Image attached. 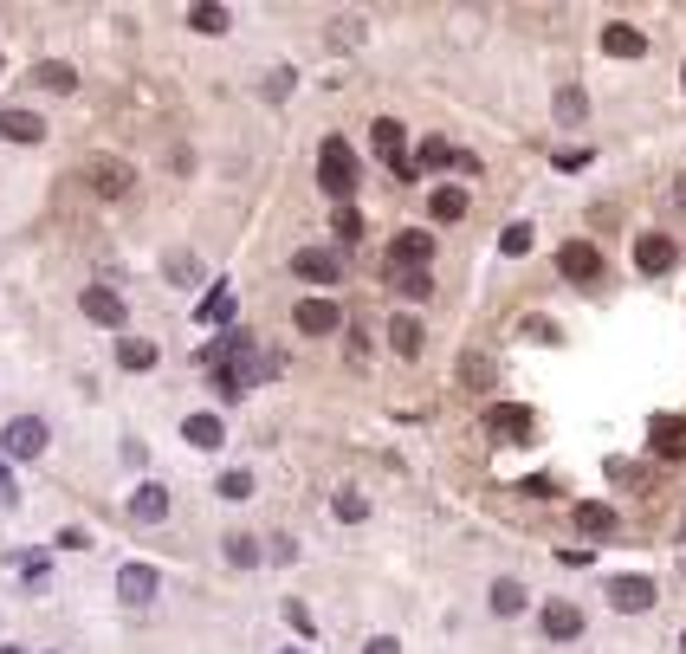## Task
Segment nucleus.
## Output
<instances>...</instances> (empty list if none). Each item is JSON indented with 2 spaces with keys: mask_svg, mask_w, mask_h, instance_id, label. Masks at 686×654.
<instances>
[{
  "mask_svg": "<svg viewBox=\"0 0 686 654\" xmlns=\"http://www.w3.org/2000/svg\"><path fill=\"white\" fill-rule=\"evenodd\" d=\"M318 182H324V195H337V201L356 195V149L343 143V136H324L318 143Z\"/></svg>",
  "mask_w": 686,
  "mask_h": 654,
  "instance_id": "obj_1",
  "label": "nucleus"
},
{
  "mask_svg": "<svg viewBox=\"0 0 686 654\" xmlns=\"http://www.w3.org/2000/svg\"><path fill=\"white\" fill-rule=\"evenodd\" d=\"M46 441H52V428L39 415H13L7 428H0V454H7V460H39Z\"/></svg>",
  "mask_w": 686,
  "mask_h": 654,
  "instance_id": "obj_2",
  "label": "nucleus"
},
{
  "mask_svg": "<svg viewBox=\"0 0 686 654\" xmlns=\"http://www.w3.org/2000/svg\"><path fill=\"white\" fill-rule=\"evenodd\" d=\"M292 324L305 337H331V331H343V305L337 298H298L292 305Z\"/></svg>",
  "mask_w": 686,
  "mask_h": 654,
  "instance_id": "obj_3",
  "label": "nucleus"
},
{
  "mask_svg": "<svg viewBox=\"0 0 686 654\" xmlns=\"http://www.w3.org/2000/svg\"><path fill=\"white\" fill-rule=\"evenodd\" d=\"M661 603V590H654V577H609V609L615 616H641V609Z\"/></svg>",
  "mask_w": 686,
  "mask_h": 654,
  "instance_id": "obj_4",
  "label": "nucleus"
},
{
  "mask_svg": "<svg viewBox=\"0 0 686 654\" xmlns=\"http://www.w3.org/2000/svg\"><path fill=\"white\" fill-rule=\"evenodd\" d=\"M85 182H91V195L117 201L123 188L136 182V169H130V162H117V156H85Z\"/></svg>",
  "mask_w": 686,
  "mask_h": 654,
  "instance_id": "obj_5",
  "label": "nucleus"
},
{
  "mask_svg": "<svg viewBox=\"0 0 686 654\" xmlns=\"http://www.w3.org/2000/svg\"><path fill=\"white\" fill-rule=\"evenodd\" d=\"M557 272H564L570 285H596L602 279V247L596 240H570V247L557 253Z\"/></svg>",
  "mask_w": 686,
  "mask_h": 654,
  "instance_id": "obj_6",
  "label": "nucleus"
},
{
  "mask_svg": "<svg viewBox=\"0 0 686 654\" xmlns=\"http://www.w3.org/2000/svg\"><path fill=\"white\" fill-rule=\"evenodd\" d=\"M428 260H434V234L402 227V234H395V253H389V272H428Z\"/></svg>",
  "mask_w": 686,
  "mask_h": 654,
  "instance_id": "obj_7",
  "label": "nucleus"
},
{
  "mask_svg": "<svg viewBox=\"0 0 686 654\" xmlns=\"http://www.w3.org/2000/svg\"><path fill=\"white\" fill-rule=\"evenodd\" d=\"M78 305H85V318H91V324H111V331H117L123 318H130L123 292H111V285H85V292H78Z\"/></svg>",
  "mask_w": 686,
  "mask_h": 654,
  "instance_id": "obj_8",
  "label": "nucleus"
},
{
  "mask_svg": "<svg viewBox=\"0 0 686 654\" xmlns=\"http://www.w3.org/2000/svg\"><path fill=\"white\" fill-rule=\"evenodd\" d=\"M292 272H298V279H311V285H337L343 279L337 253H324V247H298L292 253Z\"/></svg>",
  "mask_w": 686,
  "mask_h": 654,
  "instance_id": "obj_9",
  "label": "nucleus"
},
{
  "mask_svg": "<svg viewBox=\"0 0 686 654\" xmlns=\"http://www.w3.org/2000/svg\"><path fill=\"white\" fill-rule=\"evenodd\" d=\"M538 629H544V642H576V635H583V609L576 603H544Z\"/></svg>",
  "mask_w": 686,
  "mask_h": 654,
  "instance_id": "obj_10",
  "label": "nucleus"
},
{
  "mask_svg": "<svg viewBox=\"0 0 686 654\" xmlns=\"http://www.w3.org/2000/svg\"><path fill=\"white\" fill-rule=\"evenodd\" d=\"M369 149H376L389 169H402V162H408V156H402V149H408V130L395 124V117H376V124H369Z\"/></svg>",
  "mask_w": 686,
  "mask_h": 654,
  "instance_id": "obj_11",
  "label": "nucleus"
},
{
  "mask_svg": "<svg viewBox=\"0 0 686 654\" xmlns=\"http://www.w3.org/2000/svg\"><path fill=\"white\" fill-rule=\"evenodd\" d=\"M602 52H609V59H641V52H648V33L628 26V20H609L602 26Z\"/></svg>",
  "mask_w": 686,
  "mask_h": 654,
  "instance_id": "obj_12",
  "label": "nucleus"
},
{
  "mask_svg": "<svg viewBox=\"0 0 686 654\" xmlns=\"http://www.w3.org/2000/svg\"><path fill=\"white\" fill-rule=\"evenodd\" d=\"M156 590H162V577L149 564H123L117 570V596H123V603H156Z\"/></svg>",
  "mask_w": 686,
  "mask_h": 654,
  "instance_id": "obj_13",
  "label": "nucleus"
},
{
  "mask_svg": "<svg viewBox=\"0 0 686 654\" xmlns=\"http://www.w3.org/2000/svg\"><path fill=\"white\" fill-rule=\"evenodd\" d=\"M486 428L499 434V441H531V408H518V402H492Z\"/></svg>",
  "mask_w": 686,
  "mask_h": 654,
  "instance_id": "obj_14",
  "label": "nucleus"
},
{
  "mask_svg": "<svg viewBox=\"0 0 686 654\" xmlns=\"http://www.w3.org/2000/svg\"><path fill=\"white\" fill-rule=\"evenodd\" d=\"M130 519L136 525H162V519H169V486H156V480L136 486V493H130Z\"/></svg>",
  "mask_w": 686,
  "mask_h": 654,
  "instance_id": "obj_15",
  "label": "nucleus"
},
{
  "mask_svg": "<svg viewBox=\"0 0 686 654\" xmlns=\"http://www.w3.org/2000/svg\"><path fill=\"white\" fill-rule=\"evenodd\" d=\"M674 260H680V247H674L667 234H641V240H635V266H641V272H667Z\"/></svg>",
  "mask_w": 686,
  "mask_h": 654,
  "instance_id": "obj_16",
  "label": "nucleus"
},
{
  "mask_svg": "<svg viewBox=\"0 0 686 654\" xmlns=\"http://www.w3.org/2000/svg\"><path fill=\"white\" fill-rule=\"evenodd\" d=\"M648 441H654V454H667V460H686V421H680V415H654Z\"/></svg>",
  "mask_w": 686,
  "mask_h": 654,
  "instance_id": "obj_17",
  "label": "nucleus"
},
{
  "mask_svg": "<svg viewBox=\"0 0 686 654\" xmlns=\"http://www.w3.org/2000/svg\"><path fill=\"white\" fill-rule=\"evenodd\" d=\"M460 383H466V389H479V395L499 389V363H492L486 350H466V357H460Z\"/></svg>",
  "mask_w": 686,
  "mask_h": 654,
  "instance_id": "obj_18",
  "label": "nucleus"
},
{
  "mask_svg": "<svg viewBox=\"0 0 686 654\" xmlns=\"http://www.w3.org/2000/svg\"><path fill=\"white\" fill-rule=\"evenodd\" d=\"M182 441H188V447H201V454H214V447L227 441L221 415H188V421H182Z\"/></svg>",
  "mask_w": 686,
  "mask_h": 654,
  "instance_id": "obj_19",
  "label": "nucleus"
},
{
  "mask_svg": "<svg viewBox=\"0 0 686 654\" xmlns=\"http://www.w3.org/2000/svg\"><path fill=\"white\" fill-rule=\"evenodd\" d=\"M0 136H7V143H39L46 124H39V111H20V104H13V111H0Z\"/></svg>",
  "mask_w": 686,
  "mask_h": 654,
  "instance_id": "obj_20",
  "label": "nucleus"
},
{
  "mask_svg": "<svg viewBox=\"0 0 686 654\" xmlns=\"http://www.w3.org/2000/svg\"><path fill=\"white\" fill-rule=\"evenodd\" d=\"M421 169H466V175H473L479 162L466 156V149H454V143H441V136H434V143H421Z\"/></svg>",
  "mask_w": 686,
  "mask_h": 654,
  "instance_id": "obj_21",
  "label": "nucleus"
},
{
  "mask_svg": "<svg viewBox=\"0 0 686 654\" xmlns=\"http://www.w3.org/2000/svg\"><path fill=\"white\" fill-rule=\"evenodd\" d=\"M428 214H434L441 227H454L460 214H466V188H434V195H428Z\"/></svg>",
  "mask_w": 686,
  "mask_h": 654,
  "instance_id": "obj_22",
  "label": "nucleus"
},
{
  "mask_svg": "<svg viewBox=\"0 0 686 654\" xmlns=\"http://www.w3.org/2000/svg\"><path fill=\"white\" fill-rule=\"evenodd\" d=\"M576 531H583V538H609V531H615V506H596V499L576 506Z\"/></svg>",
  "mask_w": 686,
  "mask_h": 654,
  "instance_id": "obj_23",
  "label": "nucleus"
},
{
  "mask_svg": "<svg viewBox=\"0 0 686 654\" xmlns=\"http://www.w3.org/2000/svg\"><path fill=\"white\" fill-rule=\"evenodd\" d=\"M486 603H492V616H518V609H525V583H518V577H499Z\"/></svg>",
  "mask_w": 686,
  "mask_h": 654,
  "instance_id": "obj_24",
  "label": "nucleus"
},
{
  "mask_svg": "<svg viewBox=\"0 0 686 654\" xmlns=\"http://www.w3.org/2000/svg\"><path fill=\"white\" fill-rule=\"evenodd\" d=\"M389 344H395V357H421V324L415 318H389Z\"/></svg>",
  "mask_w": 686,
  "mask_h": 654,
  "instance_id": "obj_25",
  "label": "nucleus"
},
{
  "mask_svg": "<svg viewBox=\"0 0 686 654\" xmlns=\"http://www.w3.org/2000/svg\"><path fill=\"white\" fill-rule=\"evenodd\" d=\"M33 78H39L46 91H72V85H78V72H72L65 59H39V65H33Z\"/></svg>",
  "mask_w": 686,
  "mask_h": 654,
  "instance_id": "obj_26",
  "label": "nucleus"
},
{
  "mask_svg": "<svg viewBox=\"0 0 686 654\" xmlns=\"http://www.w3.org/2000/svg\"><path fill=\"white\" fill-rule=\"evenodd\" d=\"M221 557H227L233 570H253V564H259V544L240 538V531H227V538H221Z\"/></svg>",
  "mask_w": 686,
  "mask_h": 654,
  "instance_id": "obj_27",
  "label": "nucleus"
},
{
  "mask_svg": "<svg viewBox=\"0 0 686 654\" xmlns=\"http://www.w3.org/2000/svg\"><path fill=\"white\" fill-rule=\"evenodd\" d=\"M117 363H123V370H156V344H143V337H123V344H117Z\"/></svg>",
  "mask_w": 686,
  "mask_h": 654,
  "instance_id": "obj_28",
  "label": "nucleus"
},
{
  "mask_svg": "<svg viewBox=\"0 0 686 654\" xmlns=\"http://www.w3.org/2000/svg\"><path fill=\"white\" fill-rule=\"evenodd\" d=\"M195 318H201V324H227V318H233V292H227V285H214V292L201 298Z\"/></svg>",
  "mask_w": 686,
  "mask_h": 654,
  "instance_id": "obj_29",
  "label": "nucleus"
},
{
  "mask_svg": "<svg viewBox=\"0 0 686 654\" xmlns=\"http://www.w3.org/2000/svg\"><path fill=\"white\" fill-rule=\"evenodd\" d=\"M389 285H395L402 298H415V305H421V298H434V279H428V272H389Z\"/></svg>",
  "mask_w": 686,
  "mask_h": 654,
  "instance_id": "obj_30",
  "label": "nucleus"
},
{
  "mask_svg": "<svg viewBox=\"0 0 686 654\" xmlns=\"http://www.w3.org/2000/svg\"><path fill=\"white\" fill-rule=\"evenodd\" d=\"M557 117H564V124H583V117H589L583 85H564V91H557Z\"/></svg>",
  "mask_w": 686,
  "mask_h": 654,
  "instance_id": "obj_31",
  "label": "nucleus"
},
{
  "mask_svg": "<svg viewBox=\"0 0 686 654\" xmlns=\"http://www.w3.org/2000/svg\"><path fill=\"white\" fill-rule=\"evenodd\" d=\"M188 26H195V33H227V7H208V0H201V7H188Z\"/></svg>",
  "mask_w": 686,
  "mask_h": 654,
  "instance_id": "obj_32",
  "label": "nucleus"
},
{
  "mask_svg": "<svg viewBox=\"0 0 686 654\" xmlns=\"http://www.w3.org/2000/svg\"><path fill=\"white\" fill-rule=\"evenodd\" d=\"M162 272H169L175 285H195V279H201V260H195V253H169V260H162Z\"/></svg>",
  "mask_w": 686,
  "mask_h": 654,
  "instance_id": "obj_33",
  "label": "nucleus"
},
{
  "mask_svg": "<svg viewBox=\"0 0 686 654\" xmlns=\"http://www.w3.org/2000/svg\"><path fill=\"white\" fill-rule=\"evenodd\" d=\"M331 512H337L343 525H363V519H369V499H363V493H337V499H331Z\"/></svg>",
  "mask_w": 686,
  "mask_h": 654,
  "instance_id": "obj_34",
  "label": "nucleus"
},
{
  "mask_svg": "<svg viewBox=\"0 0 686 654\" xmlns=\"http://www.w3.org/2000/svg\"><path fill=\"white\" fill-rule=\"evenodd\" d=\"M331 227H337V240H363V214L350 208V201H337V214H331Z\"/></svg>",
  "mask_w": 686,
  "mask_h": 654,
  "instance_id": "obj_35",
  "label": "nucleus"
},
{
  "mask_svg": "<svg viewBox=\"0 0 686 654\" xmlns=\"http://www.w3.org/2000/svg\"><path fill=\"white\" fill-rule=\"evenodd\" d=\"M499 247L512 253V260H525V253H531V227H525V221H512V227L499 234Z\"/></svg>",
  "mask_w": 686,
  "mask_h": 654,
  "instance_id": "obj_36",
  "label": "nucleus"
},
{
  "mask_svg": "<svg viewBox=\"0 0 686 654\" xmlns=\"http://www.w3.org/2000/svg\"><path fill=\"white\" fill-rule=\"evenodd\" d=\"M518 337H525V344H551V337H557V324H551V318H538V311H531V318L518 324Z\"/></svg>",
  "mask_w": 686,
  "mask_h": 654,
  "instance_id": "obj_37",
  "label": "nucleus"
},
{
  "mask_svg": "<svg viewBox=\"0 0 686 654\" xmlns=\"http://www.w3.org/2000/svg\"><path fill=\"white\" fill-rule=\"evenodd\" d=\"M214 493H221V499H253V473H221Z\"/></svg>",
  "mask_w": 686,
  "mask_h": 654,
  "instance_id": "obj_38",
  "label": "nucleus"
},
{
  "mask_svg": "<svg viewBox=\"0 0 686 654\" xmlns=\"http://www.w3.org/2000/svg\"><path fill=\"white\" fill-rule=\"evenodd\" d=\"M85 544H91V538H85L78 525H65V531H59V551H85Z\"/></svg>",
  "mask_w": 686,
  "mask_h": 654,
  "instance_id": "obj_39",
  "label": "nucleus"
},
{
  "mask_svg": "<svg viewBox=\"0 0 686 654\" xmlns=\"http://www.w3.org/2000/svg\"><path fill=\"white\" fill-rule=\"evenodd\" d=\"M285 616H292L298 635H311V609H305V603H285Z\"/></svg>",
  "mask_w": 686,
  "mask_h": 654,
  "instance_id": "obj_40",
  "label": "nucleus"
},
{
  "mask_svg": "<svg viewBox=\"0 0 686 654\" xmlns=\"http://www.w3.org/2000/svg\"><path fill=\"white\" fill-rule=\"evenodd\" d=\"M20 499V486H13V473H7V460H0V506H13Z\"/></svg>",
  "mask_w": 686,
  "mask_h": 654,
  "instance_id": "obj_41",
  "label": "nucleus"
},
{
  "mask_svg": "<svg viewBox=\"0 0 686 654\" xmlns=\"http://www.w3.org/2000/svg\"><path fill=\"white\" fill-rule=\"evenodd\" d=\"M363 654H402V642H395V635H376V642H369Z\"/></svg>",
  "mask_w": 686,
  "mask_h": 654,
  "instance_id": "obj_42",
  "label": "nucleus"
},
{
  "mask_svg": "<svg viewBox=\"0 0 686 654\" xmlns=\"http://www.w3.org/2000/svg\"><path fill=\"white\" fill-rule=\"evenodd\" d=\"M674 208L686 214V175H680V182H674Z\"/></svg>",
  "mask_w": 686,
  "mask_h": 654,
  "instance_id": "obj_43",
  "label": "nucleus"
},
{
  "mask_svg": "<svg viewBox=\"0 0 686 654\" xmlns=\"http://www.w3.org/2000/svg\"><path fill=\"white\" fill-rule=\"evenodd\" d=\"M0 654H26V648H0Z\"/></svg>",
  "mask_w": 686,
  "mask_h": 654,
  "instance_id": "obj_44",
  "label": "nucleus"
},
{
  "mask_svg": "<svg viewBox=\"0 0 686 654\" xmlns=\"http://www.w3.org/2000/svg\"><path fill=\"white\" fill-rule=\"evenodd\" d=\"M279 654H305V648H279Z\"/></svg>",
  "mask_w": 686,
  "mask_h": 654,
  "instance_id": "obj_45",
  "label": "nucleus"
},
{
  "mask_svg": "<svg viewBox=\"0 0 686 654\" xmlns=\"http://www.w3.org/2000/svg\"><path fill=\"white\" fill-rule=\"evenodd\" d=\"M680 85H686V65H680Z\"/></svg>",
  "mask_w": 686,
  "mask_h": 654,
  "instance_id": "obj_46",
  "label": "nucleus"
},
{
  "mask_svg": "<svg viewBox=\"0 0 686 654\" xmlns=\"http://www.w3.org/2000/svg\"><path fill=\"white\" fill-rule=\"evenodd\" d=\"M680 654H686V635H680Z\"/></svg>",
  "mask_w": 686,
  "mask_h": 654,
  "instance_id": "obj_47",
  "label": "nucleus"
}]
</instances>
